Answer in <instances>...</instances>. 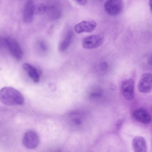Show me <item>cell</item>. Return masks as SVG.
<instances>
[{
  "label": "cell",
  "mask_w": 152,
  "mask_h": 152,
  "mask_svg": "<svg viewBox=\"0 0 152 152\" xmlns=\"http://www.w3.org/2000/svg\"><path fill=\"white\" fill-rule=\"evenodd\" d=\"M0 101L8 106L21 105L23 104L24 99L23 95L17 90L6 87L0 90Z\"/></svg>",
  "instance_id": "cell-1"
},
{
  "label": "cell",
  "mask_w": 152,
  "mask_h": 152,
  "mask_svg": "<svg viewBox=\"0 0 152 152\" xmlns=\"http://www.w3.org/2000/svg\"><path fill=\"white\" fill-rule=\"evenodd\" d=\"M104 40V36L100 34L93 35L84 38L82 42V46L85 49H91L100 46Z\"/></svg>",
  "instance_id": "cell-2"
},
{
  "label": "cell",
  "mask_w": 152,
  "mask_h": 152,
  "mask_svg": "<svg viewBox=\"0 0 152 152\" xmlns=\"http://www.w3.org/2000/svg\"><path fill=\"white\" fill-rule=\"evenodd\" d=\"M39 137L37 133L33 131H28L24 134L22 143L26 148L32 149L37 147L39 143Z\"/></svg>",
  "instance_id": "cell-3"
},
{
  "label": "cell",
  "mask_w": 152,
  "mask_h": 152,
  "mask_svg": "<svg viewBox=\"0 0 152 152\" xmlns=\"http://www.w3.org/2000/svg\"><path fill=\"white\" fill-rule=\"evenodd\" d=\"M123 6L122 0H106L104 4V9L109 15L115 16L121 12Z\"/></svg>",
  "instance_id": "cell-4"
},
{
  "label": "cell",
  "mask_w": 152,
  "mask_h": 152,
  "mask_svg": "<svg viewBox=\"0 0 152 152\" xmlns=\"http://www.w3.org/2000/svg\"><path fill=\"white\" fill-rule=\"evenodd\" d=\"M152 78V75L149 73H144L141 75L138 84V89L140 92L148 93L151 91Z\"/></svg>",
  "instance_id": "cell-5"
},
{
  "label": "cell",
  "mask_w": 152,
  "mask_h": 152,
  "mask_svg": "<svg viewBox=\"0 0 152 152\" xmlns=\"http://www.w3.org/2000/svg\"><path fill=\"white\" fill-rule=\"evenodd\" d=\"M121 91L124 97L127 100L132 99L134 96V84L132 79L123 81L121 85Z\"/></svg>",
  "instance_id": "cell-6"
},
{
  "label": "cell",
  "mask_w": 152,
  "mask_h": 152,
  "mask_svg": "<svg viewBox=\"0 0 152 152\" xmlns=\"http://www.w3.org/2000/svg\"><path fill=\"white\" fill-rule=\"evenodd\" d=\"M7 48L11 55L16 60L19 61L22 58V50L16 41L12 38L7 37Z\"/></svg>",
  "instance_id": "cell-7"
},
{
  "label": "cell",
  "mask_w": 152,
  "mask_h": 152,
  "mask_svg": "<svg viewBox=\"0 0 152 152\" xmlns=\"http://www.w3.org/2000/svg\"><path fill=\"white\" fill-rule=\"evenodd\" d=\"M96 22L93 20H85L76 25L75 27V31L78 33L91 32L96 28Z\"/></svg>",
  "instance_id": "cell-8"
},
{
  "label": "cell",
  "mask_w": 152,
  "mask_h": 152,
  "mask_svg": "<svg viewBox=\"0 0 152 152\" xmlns=\"http://www.w3.org/2000/svg\"><path fill=\"white\" fill-rule=\"evenodd\" d=\"M34 4L32 0H28L26 3L23 10V21L29 23L34 19Z\"/></svg>",
  "instance_id": "cell-9"
},
{
  "label": "cell",
  "mask_w": 152,
  "mask_h": 152,
  "mask_svg": "<svg viewBox=\"0 0 152 152\" xmlns=\"http://www.w3.org/2000/svg\"><path fill=\"white\" fill-rule=\"evenodd\" d=\"M133 115L136 121L144 124H148L151 121L150 114L146 110L142 108H139L135 110Z\"/></svg>",
  "instance_id": "cell-10"
},
{
  "label": "cell",
  "mask_w": 152,
  "mask_h": 152,
  "mask_svg": "<svg viewBox=\"0 0 152 152\" xmlns=\"http://www.w3.org/2000/svg\"><path fill=\"white\" fill-rule=\"evenodd\" d=\"M132 147L134 151L136 152H145L147 150L146 142L142 137L137 136L132 139Z\"/></svg>",
  "instance_id": "cell-11"
},
{
  "label": "cell",
  "mask_w": 152,
  "mask_h": 152,
  "mask_svg": "<svg viewBox=\"0 0 152 152\" xmlns=\"http://www.w3.org/2000/svg\"><path fill=\"white\" fill-rule=\"evenodd\" d=\"M22 67L34 82L37 83L39 82V75L37 69L34 67L27 63L23 64Z\"/></svg>",
  "instance_id": "cell-12"
},
{
  "label": "cell",
  "mask_w": 152,
  "mask_h": 152,
  "mask_svg": "<svg viewBox=\"0 0 152 152\" xmlns=\"http://www.w3.org/2000/svg\"><path fill=\"white\" fill-rule=\"evenodd\" d=\"M73 33L70 31L67 33L66 37L61 42L59 46V49L61 52L66 50L70 45L73 37Z\"/></svg>",
  "instance_id": "cell-13"
},
{
  "label": "cell",
  "mask_w": 152,
  "mask_h": 152,
  "mask_svg": "<svg viewBox=\"0 0 152 152\" xmlns=\"http://www.w3.org/2000/svg\"><path fill=\"white\" fill-rule=\"evenodd\" d=\"M69 118L70 124L73 126L78 127L82 123V119L78 112L72 113L69 114Z\"/></svg>",
  "instance_id": "cell-14"
},
{
  "label": "cell",
  "mask_w": 152,
  "mask_h": 152,
  "mask_svg": "<svg viewBox=\"0 0 152 152\" xmlns=\"http://www.w3.org/2000/svg\"><path fill=\"white\" fill-rule=\"evenodd\" d=\"M48 7L43 4H38L34 5V15H40L45 13L48 10Z\"/></svg>",
  "instance_id": "cell-15"
},
{
  "label": "cell",
  "mask_w": 152,
  "mask_h": 152,
  "mask_svg": "<svg viewBox=\"0 0 152 152\" xmlns=\"http://www.w3.org/2000/svg\"><path fill=\"white\" fill-rule=\"evenodd\" d=\"M7 38L0 37V49L7 48Z\"/></svg>",
  "instance_id": "cell-16"
},
{
  "label": "cell",
  "mask_w": 152,
  "mask_h": 152,
  "mask_svg": "<svg viewBox=\"0 0 152 152\" xmlns=\"http://www.w3.org/2000/svg\"><path fill=\"white\" fill-rule=\"evenodd\" d=\"M75 1L79 5L83 6L86 4L88 0H75Z\"/></svg>",
  "instance_id": "cell-17"
},
{
  "label": "cell",
  "mask_w": 152,
  "mask_h": 152,
  "mask_svg": "<svg viewBox=\"0 0 152 152\" xmlns=\"http://www.w3.org/2000/svg\"><path fill=\"white\" fill-rule=\"evenodd\" d=\"M107 67V64L105 62L102 63L101 65V67L103 69H106Z\"/></svg>",
  "instance_id": "cell-18"
},
{
  "label": "cell",
  "mask_w": 152,
  "mask_h": 152,
  "mask_svg": "<svg viewBox=\"0 0 152 152\" xmlns=\"http://www.w3.org/2000/svg\"><path fill=\"white\" fill-rule=\"evenodd\" d=\"M152 0H150L149 1V5L150 7V9L151 11L152 10Z\"/></svg>",
  "instance_id": "cell-19"
}]
</instances>
